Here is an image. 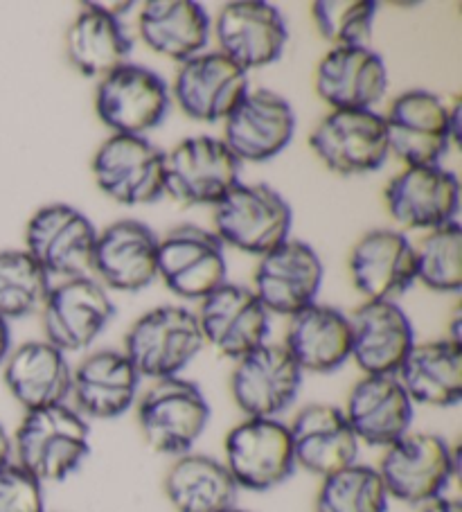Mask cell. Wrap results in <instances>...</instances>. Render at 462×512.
Returning <instances> with one entry per match:
<instances>
[{
  "label": "cell",
  "instance_id": "10",
  "mask_svg": "<svg viewBox=\"0 0 462 512\" xmlns=\"http://www.w3.org/2000/svg\"><path fill=\"white\" fill-rule=\"evenodd\" d=\"M309 147L327 170L341 176L372 174L390 158L386 122L375 109L330 111L309 134Z\"/></svg>",
  "mask_w": 462,
  "mask_h": 512
},
{
  "label": "cell",
  "instance_id": "9",
  "mask_svg": "<svg viewBox=\"0 0 462 512\" xmlns=\"http://www.w3.org/2000/svg\"><path fill=\"white\" fill-rule=\"evenodd\" d=\"M239 167L221 138H183L165 152V194L181 206L215 208L239 183Z\"/></svg>",
  "mask_w": 462,
  "mask_h": 512
},
{
  "label": "cell",
  "instance_id": "38",
  "mask_svg": "<svg viewBox=\"0 0 462 512\" xmlns=\"http://www.w3.org/2000/svg\"><path fill=\"white\" fill-rule=\"evenodd\" d=\"M316 30L334 48L368 46L377 19L372 0H318L312 5Z\"/></svg>",
  "mask_w": 462,
  "mask_h": 512
},
{
  "label": "cell",
  "instance_id": "2",
  "mask_svg": "<svg viewBox=\"0 0 462 512\" xmlns=\"http://www.w3.org/2000/svg\"><path fill=\"white\" fill-rule=\"evenodd\" d=\"M390 154L406 167L440 165L460 136V107L424 88L399 93L384 116Z\"/></svg>",
  "mask_w": 462,
  "mask_h": 512
},
{
  "label": "cell",
  "instance_id": "33",
  "mask_svg": "<svg viewBox=\"0 0 462 512\" xmlns=\"http://www.w3.org/2000/svg\"><path fill=\"white\" fill-rule=\"evenodd\" d=\"M395 377L413 404L456 406L462 400V346L447 337L415 343Z\"/></svg>",
  "mask_w": 462,
  "mask_h": 512
},
{
  "label": "cell",
  "instance_id": "17",
  "mask_svg": "<svg viewBox=\"0 0 462 512\" xmlns=\"http://www.w3.org/2000/svg\"><path fill=\"white\" fill-rule=\"evenodd\" d=\"M302 375L284 346L266 341L235 361L230 393L246 418H278L296 402Z\"/></svg>",
  "mask_w": 462,
  "mask_h": 512
},
{
  "label": "cell",
  "instance_id": "20",
  "mask_svg": "<svg viewBox=\"0 0 462 512\" xmlns=\"http://www.w3.org/2000/svg\"><path fill=\"white\" fill-rule=\"evenodd\" d=\"M390 217L408 231H435L458 222L460 183L458 176L442 165L404 167L384 192Z\"/></svg>",
  "mask_w": 462,
  "mask_h": 512
},
{
  "label": "cell",
  "instance_id": "4",
  "mask_svg": "<svg viewBox=\"0 0 462 512\" xmlns=\"http://www.w3.org/2000/svg\"><path fill=\"white\" fill-rule=\"evenodd\" d=\"M210 404L201 386L185 377L151 384L138 400V427L158 454H190L210 425Z\"/></svg>",
  "mask_w": 462,
  "mask_h": 512
},
{
  "label": "cell",
  "instance_id": "36",
  "mask_svg": "<svg viewBox=\"0 0 462 512\" xmlns=\"http://www.w3.org/2000/svg\"><path fill=\"white\" fill-rule=\"evenodd\" d=\"M415 249V280L438 294L462 289V228L458 222L426 233Z\"/></svg>",
  "mask_w": 462,
  "mask_h": 512
},
{
  "label": "cell",
  "instance_id": "15",
  "mask_svg": "<svg viewBox=\"0 0 462 512\" xmlns=\"http://www.w3.org/2000/svg\"><path fill=\"white\" fill-rule=\"evenodd\" d=\"M325 267L307 242L289 240L264 253L253 273V294L269 314L296 316L318 303Z\"/></svg>",
  "mask_w": 462,
  "mask_h": 512
},
{
  "label": "cell",
  "instance_id": "5",
  "mask_svg": "<svg viewBox=\"0 0 462 512\" xmlns=\"http://www.w3.org/2000/svg\"><path fill=\"white\" fill-rule=\"evenodd\" d=\"M206 346L199 330L197 314L188 307L163 305L149 310L131 325L124 337V355L140 377H179L201 348Z\"/></svg>",
  "mask_w": 462,
  "mask_h": 512
},
{
  "label": "cell",
  "instance_id": "3",
  "mask_svg": "<svg viewBox=\"0 0 462 512\" xmlns=\"http://www.w3.org/2000/svg\"><path fill=\"white\" fill-rule=\"evenodd\" d=\"M212 224L221 244L262 258L289 240L293 213L271 185L237 183L212 210Z\"/></svg>",
  "mask_w": 462,
  "mask_h": 512
},
{
  "label": "cell",
  "instance_id": "37",
  "mask_svg": "<svg viewBox=\"0 0 462 512\" xmlns=\"http://www.w3.org/2000/svg\"><path fill=\"white\" fill-rule=\"evenodd\" d=\"M388 499L377 467L354 463L325 476L316 497V512H386Z\"/></svg>",
  "mask_w": 462,
  "mask_h": 512
},
{
  "label": "cell",
  "instance_id": "30",
  "mask_svg": "<svg viewBox=\"0 0 462 512\" xmlns=\"http://www.w3.org/2000/svg\"><path fill=\"white\" fill-rule=\"evenodd\" d=\"M282 346L302 373H336L352 355L350 314L323 303L309 305L289 319Z\"/></svg>",
  "mask_w": 462,
  "mask_h": 512
},
{
  "label": "cell",
  "instance_id": "34",
  "mask_svg": "<svg viewBox=\"0 0 462 512\" xmlns=\"http://www.w3.org/2000/svg\"><path fill=\"white\" fill-rule=\"evenodd\" d=\"M237 483L219 458L183 454L165 476V497L176 512H224L235 506Z\"/></svg>",
  "mask_w": 462,
  "mask_h": 512
},
{
  "label": "cell",
  "instance_id": "42",
  "mask_svg": "<svg viewBox=\"0 0 462 512\" xmlns=\"http://www.w3.org/2000/svg\"><path fill=\"white\" fill-rule=\"evenodd\" d=\"M12 456H14L12 436L7 434V429L3 427V422H0V470H3L5 465L12 463Z\"/></svg>",
  "mask_w": 462,
  "mask_h": 512
},
{
  "label": "cell",
  "instance_id": "11",
  "mask_svg": "<svg viewBox=\"0 0 462 512\" xmlns=\"http://www.w3.org/2000/svg\"><path fill=\"white\" fill-rule=\"evenodd\" d=\"M224 452L237 488L269 492L296 472L289 427L278 418H246L228 431Z\"/></svg>",
  "mask_w": 462,
  "mask_h": 512
},
{
  "label": "cell",
  "instance_id": "26",
  "mask_svg": "<svg viewBox=\"0 0 462 512\" xmlns=\"http://www.w3.org/2000/svg\"><path fill=\"white\" fill-rule=\"evenodd\" d=\"M350 276L366 300H395L415 285V249L397 228H372L350 253Z\"/></svg>",
  "mask_w": 462,
  "mask_h": 512
},
{
  "label": "cell",
  "instance_id": "39",
  "mask_svg": "<svg viewBox=\"0 0 462 512\" xmlns=\"http://www.w3.org/2000/svg\"><path fill=\"white\" fill-rule=\"evenodd\" d=\"M0 512H46L43 485L16 463L0 470Z\"/></svg>",
  "mask_w": 462,
  "mask_h": 512
},
{
  "label": "cell",
  "instance_id": "32",
  "mask_svg": "<svg viewBox=\"0 0 462 512\" xmlns=\"http://www.w3.org/2000/svg\"><path fill=\"white\" fill-rule=\"evenodd\" d=\"M138 32L151 52L183 64L206 52L212 21L194 0H149L138 14Z\"/></svg>",
  "mask_w": 462,
  "mask_h": 512
},
{
  "label": "cell",
  "instance_id": "29",
  "mask_svg": "<svg viewBox=\"0 0 462 512\" xmlns=\"http://www.w3.org/2000/svg\"><path fill=\"white\" fill-rule=\"evenodd\" d=\"M140 379L122 350H97L73 370L70 395L84 418L113 420L136 404Z\"/></svg>",
  "mask_w": 462,
  "mask_h": 512
},
{
  "label": "cell",
  "instance_id": "13",
  "mask_svg": "<svg viewBox=\"0 0 462 512\" xmlns=\"http://www.w3.org/2000/svg\"><path fill=\"white\" fill-rule=\"evenodd\" d=\"M158 280L179 298H208L228 282L226 246L208 228L176 226L158 240Z\"/></svg>",
  "mask_w": 462,
  "mask_h": 512
},
{
  "label": "cell",
  "instance_id": "41",
  "mask_svg": "<svg viewBox=\"0 0 462 512\" xmlns=\"http://www.w3.org/2000/svg\"><path fill=\"white\" fill-rule=\"evenodd\" d=\"M12 352V330H10V321H5L0 316V364H5V359L10 357Z\"/></svg>",
  "mask_w": 462,
  "mask_h": 512
},
{
  "label": "cell",
  "instance_id": "27",
  "mask_svg": "<svg viewBox=\"0 0 462 512\" xmlns=\"http://www.w3.org/2000/svg\"><path fill=\"white\" fill-rule=\"evenodd\" d=\"M343 413L359 443L370 447H390L413 425V402L395 375H363Z\"/></svg>",
  "mask_w": 462,
  "mask_h": 512
},
{
  "label": "cell",
  "instance_id": "28",
  "mask_svg": "<svg viewBox=\"0 0 462 512\" xmlns=\"http://www.w3.org/2000/svg\"><path fill=\"white\" fill-rule=\"evenodd\" d=\"M122 7L84 3L66 30V57L79 75L102 79L129 64L133 39L122 23Z\"/></svg>",
  "mask_w": 462,
  "mask_h": 512
},
{
  "label": "cell",
  "instance_id": "12",
  "mask_svg": "<svg viewBox=\"0 0 462 512\" xmlns=\"http://www.w3.org/2000/svg\"><path fill=\"white\" fill-rule=\"evenodd\" d=\"M115 305L100 282L91 276H75L52 285L41 307L46 341L61 352H82L109 328Z\"/></svg>",
  "mask_w": 462,
  "mask_h": 512
},
{
  "label": "cell",
  "instance_id": "40",
  "mask_svg": "<svg viewBox=\"0 0 462 512\" xmlns=\"http://www.w3.org/2000/svg\"><path fill=\"white\" fill-rule=\"evenodd\" d=\"M420 512H462V506L458 499H447V497H440L431 503H426L422 506Z\"/></svg>",
  "mask_w": 462,
  "mask_h": 512
},
{
  "label": "cell",
  "instance_id": "23",
  "mask_svg": "<svg viewBox=\"0 0 462 512\" xmlns=\"http://www.w3.org/2000/svg\"><path fill=\"white\" fill-rule=\"evenodd\" d=\"M352 355L363 375H397L415 346V330L397 300H366L350 314Z\"/></svg>",
  "mask_w": 462,
  "mask_h": 512
},
{
  "label": "cell",
  "instance_id": "22",
  "mask_svg": "<svg viewBox=\"0 0 462 512\" xmlns=\"http://www.w3.org/2000/svg\"><path fill=\"white\" fill-rule=\"evenodd\" d=\"M251 91L248 73L219 50H206L183 61L174 77L172 95L190 120L219 122Z\"/></svg>",
  "mask_w": 462,
  "mask_h": 512
},
{
  "label": "cell",
  "instance_id": "21",
  "mask_svg": "<svg viewBox=\"0 0 462 512\" xmlns=\"http://www.w3.org/2000/svg\"><path fill=\"white\" fill-rule=\"evenodd\" d=\"M158 237L145 222L120 219L97 231L91 269L109 291L136 294L158 280Z\"/></svg>",
  "mask_w": 462,
  "mask_h": 512
},
{
  "label": "cell",
  "instance_id": "43",
  "mask_svg": "<svg viewBox=\"0 0 462 512\" xmlns=\"http://www.w3.org/2000/svg\"><path fill=\"white\" fill-rule=\"evenodd\" d=\"M224 512H251V510H242V508H237V506H233V508H228V510H224Z\"/></svg>",
  "mask_w": 462,
  "mask_h": 512
},
{
  "label": "cell",
  "instance_id": "18",
  "mask_svg": "<svg viewBox=\"0 0 462 512\" xmlns=\"http://www.w3.org/2000/svg\"><path fill=\"white\" fill-rule=\"evenodd\" d=\"M296 134V113L287 97L257 88L248 91L224 120V145L239 163L271 161Z\"/></svg>",
  "mask_w": 462,
  "mask_h": 512
},
{
  "label": "cell",
  "instance_id": "25",
  "mask_svg": "<svg viewBox=\"0 0 462 512\" xmlns=\"http://www.w3.org/2000/svg\"><path fill=\"white\" fill-rule=\"evenodd\" d=\"M289 427L293 458L302 470L330 476L357 463L359 440L339 406L307 404L293 416Z\"/></svg>",
  "mask_w": 462,
  "mask_h": 512
},
{
  "label": "cell",
  "instance_id": "1",
  "mask_svg": "<svg viewBox=\"0 0 462 512\" xmlns=\"http://www.w3.org/2000/svg\"><path fill=\"white\" fill-rule=\"evenodd\" d=\"M16 465L41 485L66 481L91 454V427L68 404L25 411L12 438Z\"/></svg>",
  "mask_w": 462,
  "mask_h": 512
},
{
  "label": "cell",
  "instance_id": "14",
  "mask_svg": "<svg viewBox=\"0 0 462 512\" xmlns=\"http://www.w3.org/2000/svg\"><path fill=\"white\" fill-rule=\"evenodd\" d=\"M97 228L82 210L68 203H50L32 215L25 228L28 251L48 276L61 280L86 276L91 269Z\"/></svg>",
  "mask_w": 462,
  "mask_h": 512
},
{
  "label": "cell",
  "instance_id": "35",
  "mask_svg": "<svg viewBox=\"0 0 462 512\" xmlns=\"http://www.w3.org/2000/svg\"><path fill=\"white\" fill-rule=\"evenodd\" d=\"M50 287V276L28 251H0V316L5 321L39 312Z\"/></svg>",
  "mask_w": 462,
  "mask_h": 512
},
{
  "label": "cell",
  "instance_id": "6",
  "mask_svg": "<svg viewBox=\"0 0 462 512\" xmlns=\"http://www.w3.org/2000/svg\"><path fill=\"white\" fill-rule=\"evenodd\" d=\"M458 470V456L438 434H413L386 447L377 472L388 497L408 506H426L440 499Z\"/></svg>",
  "mask_w": 462,
  "mask_h": 512
},
{
  "label": "cell",
  "instance_id": "16",
  "mask_svg": "<svg viewBox=\"0 0 462 512\" xmlns=\"http://www.w3.org/2000/svg\"><path fill=\"white\" fill-rule=\"evenodd\" d=\"M221 55L239 68H266L284 55L289 41L282 12L264 0H233L224 5L212 23Z\"/></svg>",
  "mask_w": 462,
  "mask_h": 512
},
{
  "label": "cell",
  "instance_id": "24",
  "mask_svg": "<svg viewBox=\"0 0 462 512\" xmlns=\"http://www.w3.org/2000/svg\"><path fill=\"white\" fill-rule=\"evenodd\" d=\"M314 84L332 111H368L384 100L388 68L368 46L332 48L318 61Z\"/></svg>",
  "mask_w": 462,
  "mask_h": 512
},
{
  "label": "cell",
  "instance_id": "7",
  "mask_svg": "<svg viewBox=\"0 0 462 512\" xmlns=\"http://www.w3.org/2000/svg\"><path fill=\"white\" fill-rule=\"evenodd\" d=\"M172 93L165 79L147 66L124 64L95 88V113L118 136H147L163 125Z\"/></svg>",
  "mask_w": 462,
  "mask_h": 512
},
{
  "label": "cell",
  "instance_id": "8",
  "mask_svg": "<svg viewBox=\"0 0 462 512\" xmlns=\"http://www.w3.org/2000/svg\"><path fill=\"white\" fill-rule=\"evenodd\" d=\"M91 170L102 194L122 206H149L165 197V152L147 136L106 138Z\"/></svg>",
  "mask_w": 462,
  "mask_h": 512
},
{
  "label": "cell",
  "instance_id": "31",
  "mask_svg": "<svg viewBox=\"0 0 462 512\" xmlns=\"http://www.w3.org/2000/svg\"><path fill=\"white\" fill-rule=\"evenodd\" d=\"M3 366L7 391L25 411L66 404L73 384V368L64 352L46 339L14 348Z\"/></svg>",
  "mask_w": 462,
  "mask_h": 512
},
{
  "label": "cell",
  "instance_id": "19",
  "mask_svg": "<svg viewBox=\"0 0 462 512\" xmlns=\"http://www.w3.org/2000/svg\"><path fill=\"white\" fill-rule=\"evenodd\" d=\"M197 321L203 343H210L219 355L242 359L269 339L271 314L257 300L253 289L226 282L201 300Z\"/></svg>",
  "mask_w": 462,
  "mask_h": 512
}]
</instances>
